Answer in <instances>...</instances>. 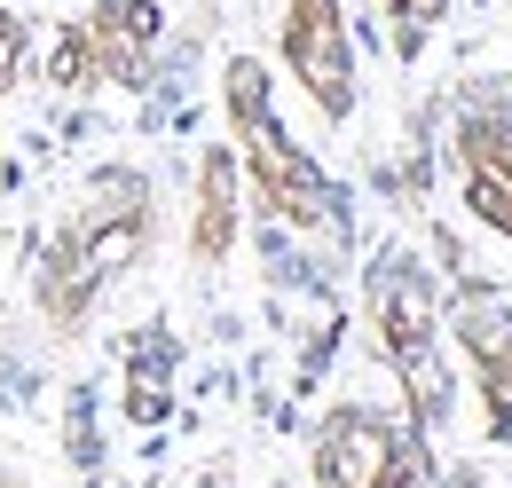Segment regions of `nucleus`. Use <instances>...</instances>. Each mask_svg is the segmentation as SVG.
Here are the masks:
<instances>
[{"label": "nucleus", "mask_w": 512, "mask_h": 488, "mask_svg": "<svg viewBox=\"0 0 512 488\" xmlns=\"http://www.w3.org/2000/svg\"><path fill=\"white\" fill-rule=\"evenodd\" d=\"M229 244H237V150H205V166H197V229H190L197 268L229 260Z\"/></svg>", "instance_id": "nucleus-8"}, {"label": "nucleus", "mask_w": 512, "mask_h": 488, "mask_svg": "<svg viewBox=\"0 0 512 488\" xmlns=\"http://www.w3.org/2000/svg\"><path fill=\"white\" fill-rule=\"evenodd\" d=\"M221 95H229V126H237V158H245V174H253L260 205L284 221V229H300V237H323V229H339L347 213H339V189L316 174V158L276 126L268 111V71L253 56L229 63V79H221Z\"/></svg>", "instance_id": "nucleus-2"}, {"label": "nucleus", "mask_w": 512, "mask_h": 488, "mask_svg": "<svg viewBox=\"0 0 512 488\" xmlns=\"http://www.w3.org/2000/svg\"><path fill=\"white\" fill-rule=\"evenodd\" d=\"M457 166H465V205L512 237V119L505 111H473L457 126Z\"/></svg>", "instance_id": "nucleus-7"}, {"label": "nucleus", "mask_w": 512, "mask_h": 488, "mask_svg": "<svg viewBox=\"0 0 512 488\" xmlns=\"http://www.w3.org/2000/svg\"><path fill=\"white\" fill-rule=\"evenodd\" d=\"M473 488H481V481H473Z\"/></svg>", "instance_id": "nucleus-14"}, {"label": "nucleus", "mask_w": 512, "mask_h": 488, "mask_svg": "<svg viewBox=\"0 0 512 488\" xmlns=\"http://www.w3.org/2000/svg\"><path fill=\"white\" fill-rule=\"evenodd\" d=\"M166 363H174V347H166V339L134 347V370H127V418H142V426H158V418H166Z\"/></svg>", "instance_id": "nucleus-9"}, {"label": "nucleus", "mask_w": 512, "mask_h": 488, "mask_svg": "<svg viewBox=\"0 0 512 488\" xmlns=\"http://www.w3.org/2000/svg\"><path fill=\"white\" fill-rule=\"evenodd\" d=\"M142 244H150V182L127 174V166H111V174H95L87 182V205L64 221V237L48 244V260H40V315L71 331L87 307L103 300V284H119L134 260H142Z\"/></svg>", "instance_id": "nucleus-1"}, {"label": "nucleus", "mask_w": 512, "mask_h": 488, "mask_svg": "<svg viewBox=\"0 0 512 488\" xmlns=\"http://www.w3.org/2000/svg\"><path fill=\"white\" fill-rule=\"evenodd\" d=\"M363 300H371V331H379L386 363L402 370V386H410L418 426H442L449 378L434 363V284H426V268L410 252H386L379 268H371V292Z\"/></svg>", "instance_id": "nucleus-3"}, {"label": "nucleus", "mask_w": 512, "mask_h": 488, "mask_svg": "<svg viewBox=\"0 0 512 488\" xmlns=\"http://www.w3.org/2000/svg\"><path fill=\"white\" fill-rule=\"evenodd\" d=\"M442 8H449V0H386V16H394V56H402V63L426 48V32L442 24Z\"/></svg>", "instance_id": "nucleus-10"}, {"label": "nucleus", "mask_w": 512, "mask_h": 488, "mask_svg": "<svg viewBox=\"0 0 512 488\" xmlns=\"http://www.w3.org/2000/svg\"><path fill=\"white\" fill-rule=\"evenodd\" d=\"M158 40H166L158 0H95V8L79 16V48L95 63V79H119V87H150Z\"/></svg>", "instance_id": "nucleus-6"}, {"label": "nucleus", "mask_w": 512, "mask_h": 488, "mask_svg": "<svg viewBox=\"0 0 512 488\" xmlns=\"http://www.w3.org/2000/svg\"><path fill=\"white\" fill-rule=\"evenodd\" d=\"M197 488H221V481H197Z\"/></svg>", "instance_id": "nucleus-12"}, {"label": "nucleus", "mask_w": 512, "mask_h": 488, "mask_svg": "<svg viewBox=\"0 0 512 488\" xmlns=\"http://www.w3.org/2000/svg\"><path fill=\"white\" fill-rule=\"evenodd\" d=\"M284 63L308 87L323 119L355 111V40H347V8L339 0H292L284 8Z\"/></svg>", "instance_id": "nucleus-5"}, {"label": "nucleus", "mask_w": 512, "mask_h": 488, "mask_svg": "<svg viewBox=\"0 0 512 488\" xmlns=\"http://www.w3.org/2000/svg\"><path fill=\"white\" fill-rule=\"evenodd\" d=\"M16 71H24V16H8V8H0V87H8Z\"/></svg>", "instance_id": "nucleus-11"}, {"label": "nucleus", "mask_w": 512, "mask_h": 488, "mask_svg": "<svg viewBox=\"0 0 512 488\" xmlns=\"http://www.w3.org/2000/svg\"><path fill=\"white\" fill-rule=\"evenodd\" d=\"M95 488H111V481H95Z\"/></svg>", "instance_id": "nucleus-13"}, {"label": "nucleus", "mask_w": 512, "mask_h": 488, "mask_svg": "<svg viewBox=\"0 0 512 488\" xmlns=\"http://www.w3.org/2000/svg\"><path fill=\"white\" fill-rule=\"evenodd\" d=\"M316 481L323 488H418L426 457L402 426H386L371 410H339L316 433Z\"/></svg>", "instance_id": "nucleus-4"}]
</instances>
